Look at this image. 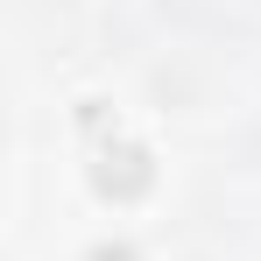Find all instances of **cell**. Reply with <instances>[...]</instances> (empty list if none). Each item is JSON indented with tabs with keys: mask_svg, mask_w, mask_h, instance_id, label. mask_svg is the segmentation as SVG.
<instances>
[{
	"mask_svg": "<svg viewBox=\"0 0 261 261\" xmlns=\"http://www.w3.org/2000/svg\"><path fill=\"white\" fill-rule=\"evenodd\" d=\"M92 261H134V254H127V247H99Z\"/></svg>",
	"mask_w": 261,
	"mask_h": 261,
	"instance_id": "obj_1",
	"label": "cell"
}]
</instances>
